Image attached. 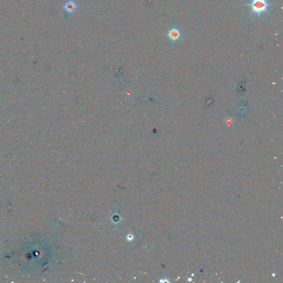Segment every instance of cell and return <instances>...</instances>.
<instances>
[{"label":"cell","mask_w":283,"mask_h":283,"mask_svg":"<svg viewBox=\"0 0 283 283\" xmlns=\"http://www.w3.org/2000/svg\"><path fill=\"white\" fill-rule=\"evenodd\" d=\"M245 5L250 7L249 10L252 15L258 18L268 13L273 6L269 0H249V2Z\"/></svg>","instance_id":"1"},{"label":"cell","mask_w":283,"mask_h":283,"mask_svg":"<svg viewBox=\"0 0 283 283\" xmlns=\"http://www.w3.org/2000/svg\"><path fill=\"white\" fill-rule=\"evenodd\" d=\"M167 37L172 43L178 42L183 38L181 32L176 27H172L170 30H169Z\"/></svg>","instance_id":"2"},{"label":"cell","mask_w":283,"mask_h":283,"mask_svg":"<svg viewBox=\"0 0 283 283\" xmlns=\"http://www.w3.org/2000/svg\"><path fill=\"white\" fill-rule=\"evenodd\" d=\"M77 5L73 0H69L66 3H65L64 8L65 11L68 12L69 14H72L73 12L76 10Z\"/></svg>","instance_id":"3"}]
</instances>
